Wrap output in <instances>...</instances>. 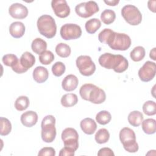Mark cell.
<instances>
[{
	"instance_id": "6da1fadb",
	"label": "cell",
	"mask_w": 156,
	"mask_h": 156,
	"mask_svg": "<svg viewBox=\"0 0 156 156\" xmlns=\"http://www.w3.org/2000/svg\"><path fill=\"white\" fill-rule=\"evenodd\" d=\"M99 65L108 69H113L117 73H121L128 68V60L122 55L104 53L98 59Z\"/></svg>"
},
{
	"instance_id": "7a4b0ae2",
	"label": "cell",
	"mask_w": 156,
	"mask_h": 156,
	"mask_svg": "<svg viewBox=\"0 0 156 156\" xmlns=\"http://www.w3.org/2000/svg\"><path fill=\"white\" fill-rule=\"evenodd\" d=\"M79 94L83 99L95 104H101L106 99L105 91L92 83H85L81 86Z\"/></svg>"
},
{
	"instance_id": "3957f363",
	"label": "cell",
	"mask_w": 156,
	"mask_h": 156,
	"mask_svg": "<svg viewBox=\"0 0 156 156\" xmlns=\"http://www.w3.org/2000/svg\"><path fill=\"white\" fill-rule=\"evenodd\" d=\"M105 44L113 50L126 51L131 45V39L126 34L118 33L112 30Z\"/></svg>"
},
{
	"instance_id": "277c9868",
	"label": "cell",
	"mask_w": 156,
	"mask_h": 156,
	"mask_svg": "<svg viewBox=\"0 0 156 156\" xmlns=\"http://www.w3.org/2000/svg\"><path fill=\"white\" fill-rule=\"evenodd\" d=\"M37 26L40 34L47 38H52L56 34L57 25L55 20L49 15L40 16Z\"/></svg>"
},
{
	"instance_id": "5b68a950",
	"label": "cell",
	"mask_w": 156,
	"mask_h": 156,
	"mask_svg": "<svg viewBox=\"0 0 156 156\" xmlns=\"http://www.w3.org/2000/svg\"><path fill=\"white\" fill-rule=\"evenodd\" d=\"M119 140L122 144L124 149L130 153H135L138 151L139 147L136 141V136L134 131L129 128H122L119 134Z\"/></svg>"
},
{
	"instance_id": "8992f818",
	"label": "cell",
	"mask_w": 156,
	"mask_h": 156,
	"mask_svg": "<svg viewBox=\"0 0 156 156\" xmlns=\"http://www.w3.org/2000/svg\"><path fill=\"white\" fill-rule=\"evenodd\" d=\"M55 124V118L53 115H49L44 117L41 124V136L43 141L46 143L54 141L56 136Z\"/></svg>"
},
{
	"instance_id": "52a82bcc",
	"label": "cell",
	"mask_w": 156,
	"mask_h": 156,
	"mask_svg": "<svg viewBox=\"0 0 156 156\" xmlns=\"http://www.w3.org/2000/svg\"><path fill=\"white\" fill-rule=\"evenodd\" d=\"M121 13L125 21L132 26H137L141 23V13L133 5L128 4L124 5L121 9Z\"/></svg>"
},
{
	"instance_id": "ba28073f",
	"label": "cell",
	"mask_w": 156,
	"mask_h": 156,
	"mask_svg": "<svg viewBox=\"0 0 156 156\" xmlns=\"http://www.w3.org/2000/svg\"><path fill=\"white\" fill-rule=\"evenodd\" d=\"M76 66L80 73L84 76H90L96 70V65L88 55H80L76 60Z\"/></svg>"
},
{
	"instance_id": "9c48e42d",
	"label": "cell",
	"mask_w": 156,
	"mask_h": 156,
	"mask_svg": "<svg viewBox=\"0 0 156 156\" xmlns=\"http://www.w3.org/2000/svg\"><path fill=\"white\" fill-rule=\"evenodd\" d=\"M99 10L98 4L93 1L81 2L75 7L76 14L81 18H87Z\"/></svg>"
},
{
	"instance_id": "30bf717a",
	"label": "cell",
	"mask_w": 156,
	"mask_h": 156,
	"mask_svg": "<svg viewBox=\"0 0 156 156\" xmlns=\"http://www.w3.org/2000/svg\"><path fill=\"white\" fill-rule=\"evenodd\" d=\"M60 34L61 37L65 40H76L80 37L82 29L76 24L67 23L61 27Z\"/></svg>"
},
{
	"instance_id": "8fae6325",
	"label": "cell",
	"mask_w": 156,
	"mask_h": 156,
	"mask_svg": "<svg viewBox=\"0 0 156 156\" xmlns=\"http://www.w3.org/2000/svg\"><path fill=\"white\" fill-rule=\"evenodd\" d=\"M61 137L64 146L71 147L75 151L78 149L79 135L76 129L71 127L65 129L62 133Z\"/></svg>"
},
{
	"instance_id": "7c38bea8",
	"label": "cell",
	"mask_w": 156,
	"mask_h": 156,
	"mask_svg": "<svg viewBox=\"0 0 156 156\" xmlns=\"http://www.w3.org/2000/svg\"><path fill=\"white\" fill-rule=\"evenodd\" d=\"M155 63L151 61H147L139 69L138 74L139 78L141 81L147 82L154 78L155 76Z\"/></svg>"
},
{
	"instance_id": "4fadbf2b",
	"label": "cell",
	"mask_w": 156,
	"mask_h": 156,
	"mask_svg": "<svg viewBox=\"0 0 156 156\" xmlns=\"http://www.w3.org/2000/svg\"><path fill=\"white\" fill-rule=\"evenodd\" d=\"M51 7L55 15L60 18H66L70 13V8L65 0H52Z\"/></svg>"
},
{
	"instance_id": "5bb4252c",
	"label": "cell",
	"mask_w": 156,
	"mask_h": 156,
	"mask_svg": "<svg viewBox=\"0 0 156 156\" xmlns=\"http://www.w3.org/2000/svg\"><path fill=\"white\" fill-rule=\"evenodd\" d=\"M10 15L15 19H24L28 15L27 8L20 3L12 4L9 9Z\"/></svg>"
},
{
	"instance_id": "9a60e30c",
	"label": "cell",
	"mask_w": 156,
	"mask_h": 156,
	"mask_svg": "<svg viewBox=\"0 0 156 156\" xmlns=\"http://www.w3.org/2000/svg\"><path fill=\"white\" fill-rule=\"evenodd\" d=\"M20 120L23 126L27 127H31L37 122L38 115L35 112L32 110L27 111L21 115Z\"/></svg>"
},
{
	"instance_id": "2e32d148",
	"label": "cell",
	"mask_w": 156,
	"mask_h": 156,
	"mask_svg": "<svg viewBox=\"0 0 156 156\" xmlns=\"http://www.w3.org/2000/svg\"><path fill=\"white\" fill-rule=\"evenodd\" d=\"M78 83V78L75 75L69 74L63 79L62 87L66 91H72L76 89Z\"/></svg>"
},
{
	"instance_id": "e0dca14e",
	"label": "cell",
	"mask_w": 156,
	"mask_h": 156,
	"mask_svg": "<svg viewBox=\"0 0 156 156\" xmlns=\"http://www.w3.org/2000/svg\"><path fill=\"white\" fill-rule=\"evenodd\" d=\"M80 126L82 130L87 135L93 134L97 129L96 122L90 118L82 119L80 122Z\"/></svg>"
},
{
	"instance_id": "ac0fdd59",
	"label": "cell",
	"mask_w": 156,
	"mask_h": 156,
	"mask_svg": "<svg viewBox=\"0 0 156 156\" xmlns=\"http://www.w3.org/2000/svg\"><path fill=\"white\" fill-rule=\"evenodd\" d=\"M10 34L15 38L22 37L25 32V26L20 21L12 23L9 26Z\"/></svg>"
},
{
	"instance_id": "d6986e66",
	"label": "cell",
	"mask_w": 156,
	"mask_h": 156,
	"mask_svg": "<svg viewBox=\"0 0 156 156\" xmlns=\"http://www.w3.org/2000/svg\"><path fill=\"white\" fill-rule=\"evenodd\" d=\"M33 79L34 80L38 83H43L47 80L49 77V73L48 69L41 66H37L33 71Z\"/></svg>"
},
{
	"instance_id": "ffe728a7",
	"label": "cell",
	"mask_w": 156,
	"mask_h": 156,
	"mask_svg": "<svg viewBox=\"0 0 156 156\" xmlns=\"http://www.w3.org/2000/svg\"><path fill=\"white\" fill-rule=\"evenodd\" d=\"M20 62L23 67L29 69L35 64V58L32 54L26 51L21 55L20 59Z\"/></svg>"
},
{
	"instance_id": "44dd1931",
	"label": "cell",
	"mask_w": 156,
	"mask_h": 156,
	"mask_svg": "<svg viewBox=\"0 0 156 156\" xmlns=\"http://www.w3.org/2000/svg\"><path fill=\"white\" fill-rule=\"evenodd\" d=\"M31 48L33 52L35 54L40 55L46 51L47 48V43L40 38H36L32 42Z\"/></svg>"
},
{
	"instance_id": "7402d4cb",
	"label": "cell",
	"mask_w": 156,
	"mask_h": 156,
	"mask_svg": "<svg viewBox=\"0 0 156 156\" xmlns=\"http://www.w3.org/2000/svg\"><path fill=\"white\" fill-rule=\"evenodd\" d=\"M143 115L141 112L138 110L131 112L128 115V121L129 124L133 127H138L143 121Z\"/></svg>"
},
{
	"instance_id": "603a6c76",
	"label": "cell",
	"mask_w": 156,
	"mask_h": 156,
	"mask_svg": "<svg viewBox=\"0 0 156 156\" xmlns=\"http://www.w3.org/2000/svg\"><path fill=\"white\" fill-rule=\"evenodd\" d=\"M78 102V98L76 94L68 93L64 94L61 98V104L64 107H71Z\"/></svg>"
},
{
	"instance_id": "cb8c5ba5",
	"label": "cell",
	"mask_w": 156,
	"mask_h": 156,
	"mask_svg": "<svg viewBox=\"0 0 156 156\" xmlns=\"http://www.w3.org/2000/svg\"><path fill=\"white\" fill-rule=\"evenodd\" d=\"M142 129L148 135L154 134L156 131V121L154 119L148 118L142 121Z\"/></svg>"
},
{
	"instance_id": "d4e9b609",
	"label": "cell",
	"mask_w": 156,
	"mask_h": 156,
	"mask_svg": "<svg viewBox=\"0 0 156 156\" xmlns=\"http://www.w3.org/2000/svg\"><path fill=\"white\" fill-rule=\"evenodd\" d=\"M101 26V22L98 18H92L88 20L85 24L86 31L90 34H94Z\"/></svg>"
},
{
	"instance_id": "484cf974",
	"label": "cell",
	"mask_w": 156,
	"mask_h": 156,
	"mask_svg": "<svg viewBox=\"0 0 156 156\" xmlns=\"http://www.w3.org/2000/svg\"><path fill=\"white\" fill-rule=\"evenodd\" d=\"M55 52L60 57L66 58L71 54V49L69 45L66 43H60L55 46Z\"/></svg>"
},
{
	"instance_id": "4316f807",
	"label": "cell",
	"mask_w": 156,
	"mask_h": 156,
	"mask_svg": "<svg viewBox=\"0 0 156 156\" xmlns=\"http://www.w3.org/2000/svg\"><path fill=\"white\" fill-rule=\"evenodd\" d=\"M145 54V49L143 46H138L134 48L130 52V57L133 61L140 62L144 58Z\"/></svg>"
},
{
	"instance_id": "83f0119b",
	"label": "cell",
	"mask_w": 156,
	"mask_h": 156,
	"mask_svg": "<svg viewBox=\"0 0 156 156\" xmlns=\"http://www.w3.org/2000/svg\"><path fill=\"white\" fill-rule=\"evenodd\" d=\"M115 12L111 9H105L101 14V21L107 25L113 23L115 20Z\"/></svg>"
},
{
	"instance_id": "f1b7e54d",
	"label": "cell",
	"mask_w": 156,
	"mask_h": 156,
	"mask_svg": "<svg viewBox=\"0 0 156 156\" xmlns=\"http://www.w3.org/2000/svg\"><path fill=\"white\" fill-rule=\"evenodd\" d=\"M94 138L98 144H104L108 141L110 138V133L106 129L102 128L98 130L96 133Z\"/></svg>"
},
{
	"instance_id": "f546056e",
	"label": "cell",
	"mask_w": 156,
	"mask_h": 156,
	"mask_svg": "<svg viewBox=\"0 0 156 156\" xmlns=\"http://www.w3.org/2000/svg\"><path fill=\"white\" fill-rule=\"evenodd\" d=\"M15 108L18 111H23L27 109L29 105V99L26 96H19L15 102Z\"/></svg>"
},
{
	"instance_id": "4dcf8cb0",
	"label": "cell",
	"mask_w": 156,
	"mask_h": 156,
	"mask_svg": "<svg viewBox=\"0 0 156 156\" xmlns=\"http://www.w3.org/2000/svg\"><path fill=\"white\" fill-rule=\"evenodd\" d=\"M112 115L107 110H102L98 112L96 116V120L99 124L105 125L111 121Z\"/></svg>"
},
{
	"instance_id": "1f68e13d",
	"label": "cell",
	"mask_w": 156,
	"mask_h": 156,
	"mask_svg": "<svg viewBox=\"0 0 156 156\" xmlns=\"http://www.w3.org/2000/svg\"><path fill=\"white\" fill-rule=\"evenodd\" d=\"M1 130L0 135L1 136H6L9 135L12 130V124L10 121L5 118L1 117Z\"/></svg>"
},
{
	"instance_id": "d6a6232c",
	"label": "cell",
	"mask_w": 156,
	"mask_h": 156,
	"mask_svg": "<svg viewBox=\"0 0 156 156\" xmlns=\"http://www.w3.org/2000/svg\"><path fill=\"white\" fill-rule=\"evenodd\" d=\"M143 110L145 115L152 116L156 113V104L154 101H147L143 105Z\"/></svg>"
},
{
	"instance_id": "836d02e7",
	"label": "cell",
	"mask_w": 156,
	"mask_h": 156,
	"mask_svg": "<svg viewBox=\"0 0 156 156\" xmlns=\"http://www.w3.org/2000/svg\"><path fill=\"white\" fill-rule=\"evenodd\" d=\"M16 55L13 54H7L4 55L2 58V61L4 65L11 68L15 66L19 62Z\"/></svg>"
},
{
	"instance_id": "e575fe53",
	"label": "cell",
	"mask_w": 156,
	"mask_h": 156,
	"mask_svg": "<svg viewBox=\"0 0 156 156\" xmlns=\"http://www.w3.org/2000/svg\"><path fill=\"white\" fill-rule=\"evenodd\" d=\"M54 60V55L50 51H46L39 56V61L43 65H49Z\"/></svg>"
},
{
	"instance_id": "d590c367",
	"label": "cell",
	"mask_w": 156,
	"mask_h": 156,
	"mask_svg": "<svg viewBox=\"0 0 156 156\" xmlns=\"http://www.w3.org/2000/svg\"><path fill=\"white\" fill-rule=\"evenodd\" d=\"M52 74L56 77H60L63 74L65 71L66 67L62 62H55L52 66Z\"/></svg>"
},
{
	"instance_id": "8d00e7d4",
	"label": "cell",
	"mask_w": 156,
	"mask_h": 156,
	"mask_svg": "<svg viewBox=\"0 0 156 156\" xmlns=\"http://www.w3.org/2000/svg\"><path fill=\"white\" fill-rule=\"evenodd\" d=\"M38 156H55V151L51 147H44L40 150L38 153Z\"/></svg>"
},
{
	"instance_id": "74e56055",
	"label": "cell",
	"mask_w": 156,
	"mask_h": 156,
	"mask_svg": "<svg viewBox=\"0 0 156 156\" xmlns=\"http://www.w3.org/2000/svg\"><path fill=\"white\" fill-rule=\"evenodd\" d=\"M112 30L110 29H104V30H102L98 35V40L99 41L102 43H104L105 44L106 41L108 37L109 34H110L111 31Z\"/></svg>"
},
{
	"instance_id": "f35d334b",
	"label": "cell",
	"mask_w": 156,
	"mask_h": 156,
	"mask_svg": "<svg viewBox=\"0 0 156 156\" xmlns=\"http://www.w3.org/2000/svg\"><path fill=\"white\" fill-rule=\"evenodd\" d=\"M75 151L69 147L64 146L59 152V156H73L74 155Z\"/></svg>"
},
{
	"instance_id": "ab89813d",
	"label": "cell",
	"mask_w": 156,
	"mask_h": 156,
	"mask_svg": "<svg viewBox=\"0 0 156 156\" xmlns=\"http://www.w3.org/2000/svg\"><path fill=\"white\" fill-rule=\"evenodd\" d=\"M98 156H114L115 154L109 147H102L98 152Z\"/></svg>"
},
{
	"instance_id": "60d3db41",
	"label": "cell",
	"mask_w": 156,
	"mask_h": 156,
	"mask_svg": "<svg viewBox=\"0 0 156 156\" xmlns=\"http://www.w3.org/2000/svg\"><path fill=\"white\" fill-rule=\"evenodd\" d=\"M12 69L14 72H15L17 74H22V73H26L28 70L21 66V65L20 62V60H19L18 63L15 66H14L12 68Z\"/></svg>"
},
{
	"instance_id": "b9f144b4",
	"label": "cell",
	"mask_w": 156,
	"mask_h": 156,
	"mask_svg": "<svg viewBox=\"0 0 156 156\" xmlns=\"http://www.w3.org/2000/svg\"><path fill=\"white\" fill-rule=\"evenodd\" d=\"M155 1H149L147 3V7L149 10L153 12H155Z\"/></svg>"
},
{
	"instance_id": "7bdbcfd3",
	"label": "cell",
	"mask_w": 156,
	"mask_h": 156,
	"mask_svg": "<svg viewBox=\"0 0 156 156\" xmlns=\"http://www.w3.org/2000/svg\"><path fill=\"white\" fill-rule=\"evenodd\" d=\"M104 2L107 4L108 5H110V6H115L119 2V1L118 0H111V1H104Z\"/></svg>"
},
{
	"instance_id": "ee69618b",
	"label": "cell",
	"mask_w": 156,
	"mask_h": 156,
	"mask_svg": "<svg viewBox=\"0 0 156 156\" xmlns=\"http://www.w3.org/2000/svg\"><path fill=\"white\" fill-rule=\"evenodd\" d=\"M155 48H154L152 50H151L150 51V54H149V57L151 58H152L153 60H156V52H155Z\"/></svg>"
}]
</instances>
